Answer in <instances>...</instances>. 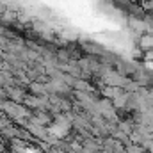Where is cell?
Wrapping results in <instances>:
<instances>
[{
	"label": "cell",
	"instance_id": "obj_1",
	"mask_svg": "<svg viewBox=\"0 0 153 153\" xmlns=\"http://www.w3.org/2000/svg\"><path fill=\"white\" fill-rule=\"evenodd\" d=\"M139 46L143 48V50H152L153 48V36L152 34H144L141 41H139Z\"/></svg>",
	"mask_w": 153,
	"mask_h": 153
}]
</instances>
